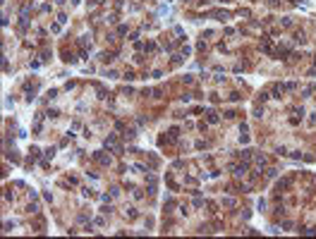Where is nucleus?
<instances>
[{
  "label": "nucleus",
  "instance_id": "obj_1",
  "mask_svg": "<svg viewBox=\"0 0 316 239\" xmlns=\"http://www.w3.org/2000/svg\"><path fill=\"white\" fill-rule=\"evenodd\" d=\"M247 170H249V160L242 163V165H232V175H235V177H244V175H247Z\"/></svg>",
  "mask_w": 316,
  "mask_h": 239
},
{
  "label": "nucleus",
  "instance_id": "obj_2",
  "mask_svg": "<svg viewBox=\"0 0 316 239\" xmlns=\"http://www.w3.org/2000/svg\"><path fill=\"white\" fill-rule=\"evenodd\" d=\"M94 160H98L101 165H105V168H108V165H113V160H110L108 156H103L101 151H96V153H94Z\"/></svg>",
  "mask_w": 316,
  "mask_h": 239
},
{
  "label": "nucleus",
  "instance_id": "obj_3",
  "mask_svg": "<svg viewBox=\"0 0 316 239\" xmlns=\"http://www.w3.org/2000/svg\"><path fill=\"white\" fill-rule=\"evenodd\" d=\"M103 146H105L108 151H110V148H115V151H117V139H115V134H108V139L103 141Z\"/></svg>",
  "mask_w": 316,
  "mask_h": 239
},
{
  "label": "nucleus",
  "instance_id": "obj_4",
  "mask_svg": "<svg viewBox=\"0 0 316 239\" xmlns=\"http://www.w3.org/2000/svg\"><path fill=\"white\" fill-rule=\"evenodd\" d=\"M290 184H292V179H290V177H283V179L275 184V191H283V189H287Z\"/></svg>",
  "mask_w": 316,
  "mask_h": 239
},
{
  "label": "nucleus",
  "instance_id": "obj_5",
  "mask_svg": "<svg viewBox=\"0 0 316 239\" xmlns=\"http://www.w3.org/2000/svg\"><path fill=\"white\" fill-rule=\"evenodd\" d=\"M285 88H287V86H283V84H273V96H275V98H280Z\"/></svg>",
  "mask_w": 316,
  "mask_h": 239
},
{
  "label": "nucleus",
  "instance_id": "obj_6",
  "mask_svg": "<svg viewBox=\"0 0 316 239\" xmlns=\"http://www.w3.org/2000/svg\"><path fill=\"white\" fill-rule=\"evenodd\" d=\"M213 17H216L218 22H227V19H230V14H227V12H213Z\"/></svg>",
  "mask_w": 316,
  "mask_h": 239
},
{
  "label": "nucleus",
  "instance_id": "obj_7",
  "mask_svg": "<svg viewBox=\"0 0 316 239\" xmlns=\"http://www.w3.org/2000/svg\"><path fill=\"white\" fill-rule=\"evenodd\" d=\"M101 60L108 65V62H113V60H115V55H113V53H101Z\"/></svg>",
  "mask_w": 316,
  "mask_h": 239
},
{
  "label": "nucleus",
  "instance_id": "obj_8",
  "mask_svg": "<svg viewBox=\"0 0 316 239\" xmlns=\"http://www.w3.org/2000/svg\"><path fill=\"white\" fill-rule=\"evenodd\" d=\"M256 165H259V168H266V165H268V160L263 158V156H256Z\"/></svg>",
  "mask_w": 316,
  "mask_h": 239
},
{
  "label": "nucleus",
  "instance_id": "obj_9",
  "mask_svg": "<svg viewBox=\"0 0 316 239\" xmlns=\"http://www.w3.org/2000/svg\"><path fill=\"white\" fill-rule=\"evenodd\" d=\"M295 41L297 43H304V31H295Z\"/></svg>",
  "mask_w": 316,
  "mask_h": 239
},
{
  "label": "nucleus",
  "instance_id": "obj_10",
  "mask_svg": "<svg viewBox=\"0 0 316 239\" xmlns=\"http://www.w3.org/2000/svg\"><path fill=\"white\" fill-rule=\"evenodd\" d=\"M208 122H211V124H216V122H218V115L213 113V110H208Z\"/></svg>",
  "mask_w": 316,
  "mask_h": 239
},
{
  "label": "nucleus",
  "instance_id": "obj_11",
  "mask_svg": "<svg viewBox=\"0 0 316 239\" xmlns=\"http://www.w3.org/2000/svg\"><path fill=\"white\" fill-rule=\"evenodd\" d=\"M280 227H283V230H292L295 225H292V220H283V223H280Z\"/></svg>",
  "mask_w": 316,
  "mask_h": 239
},
{
  "label": "nucleus",
  "instance_id": "obj_12",
  "mask_svg": "<svg viewBox=\"0 0 316 239\" xmlns=\"http://www.w3.org/2000/svg\"><path fill=\"white\" fill-rule=\"evenodd\" d=\"M105 77L108 79H117V72L115 69H105Z\"/></svg>",
  "mask_w": 316,
  "mask_h": 239
},
{
  "label": "nucleus",
  "instance_id": "obj_13",
  "mask_svg": "<svg viewBox=\"0 0 316 239\" xmlns=\"http://www.w3.org/2000/svg\"><path fill=\"white\" fill-rule=\"evenodd\" d=\"M300 232H302V234H316V227H302Z\"/></svg>",
  "mask_w": 316,
  "mask_h": 239
},
{
  "label": "nucleus",
  "instance_id": "obj_14",
  "mask_svg": "<svg viewBox=\"0 0 316 239\" xmlns=\"http://www.w3.org/2000/svg\"><path fill=\"white\" fill-rule=\"evenodd\" d=\"M271 98V93H268V91H261V93H259V101L263 103V101H268Z\"/></svg>",
  "mask_w": 316,
  "mask_h": 239
},
{
  "label": "nucleus",
  "instance_id": "obj_15",
  "mask_svg": "<svg viewBox=\"0 0 316 239\" xmlns=\"http://www.w3.org/2000/svg\"><path fill=\"white\" fill-rule=\"evenodd\" d=\"M194 194H197V191H194ZM194 206H197V208H201V206H204V198H201L199 194H197V198H194Z\"/></svg>",
  "mask_w": 316,
  "mask_h": 239
},
{
  "label": "nucleus",
  "instance_id": "obj_16",
  "mask_svg": "<svg viewBox=\"0 0 316 239\" xmlns=\"http://www.w3.org/2000/svg\"><path fill=\"white\" fill-rule=\"evenodd\" d=\"M65 62H69V65H74V62H77V58H74V55H69V53H67V55H65Z\"/></svg>",
  "mask_w": 316,
  "mask_h": 239
},
{
  "label": "nucleus",
  "instance_id": "obj_17",
  "mask_svg": "<svg viewBox=\"0 0 316 239\" xmlns=\"http://www.w3.org/2000/svg\"><path fill=\"white\" fill-rule=\"evenodd\" d=\"M280 24H283V26H292V19H290V17H283V19H280Z\"/></svg>",
  "mask_w": 316,
  "mask_h": 239
},
{
  "label": "nucleus",
  "instance_id": "obj_18",
  "mask_svg": "<svg viewBox=\"0 0 316 239\" xmlns=\"http://www.w3.org/2000/svg\"><path fill=\"white\" fill-rule=\"evenodd\" d=\"M65 22H67V14L60 12V14H58V24H65Z\"/></svg>",
  "mask_w": 316,
  "mask_h": 239
},
{
  "label": "nucleus",
  "instance_id": "obj_19",
  "mask_svg": "<svg viewBox=\"0 0 316 239\" xmlns=\"http://www.w3.org/2000/svg\"><path fill=\"white\" fill-rule=\"evenodd\" d=\"M122 34H127V24H120L117 26V36H122Z\"/></svg>",
  "mask_w": 316,
  "mask_h": 239
},
{
  "label": "nucleus",
  "instance_id": "obj_20",
  "mask_svg": "<svg viewBox=\"0 0 316 239\" xmlns=\"http://www.w3.org/2000/svg\"><path fill=\"white\" fill-rule=\"evenodd\" d=\"M223 206H227V208L235 206V198H223Z\"/></svg>",
  "mask_w": 316,
  "mask_h": 239
},
{
  "label": "nucleus",
  "instance_id": "obj_21",
  "mask_svg": "<svg viewBox=\"0 0 316 239\" xmlns=\"http://www.w3.org/2000/svg\"><path fill=\"white\" fill-rule=\"evenodd\" d=\"M275 175H278L275 168H268V170H266V177H275Z\"/></svg>",
  "mask_w": 316,
  "mask_h": 239
},
{
  "label": "nucleus",
  "instance_id": "obj_22",
  "mask_svg": "<svg viewBox=\"0 0 316 239\" xmlns=\"http://www.w3.org/2000/svg\"><path fill=\"white\" fill-rule=\"evenodd\" d=\"M125 215H129V218H137V208H127V210H125Z\"/></svg>",
  "mask_w": 316,
  "mask_h": 239
},
{
  "label": "nucleus",
  "instance_id": "obj_23",
  "mask_svg": "<svg viewBox=\"0 0 316 239\" xmlns=\"http://www.w3.org/2000/svg\"><path fill=\"white\" fill-rule=\"evenodd\" d=\"M94 223H96L98 227H105V218H96V220H94Z\"/></svg>",
  "mask_w": 316,
  "mask_h": 239
},
{
  "label": "nucleus",
  "instance_id": "obj_24",
  "mask_svg": "<svg viewBox=\"0 0 316 239\" xmlns=\"http://www.w3.org/2000/svg\"><path fill=\"white\" fill-rule=\"evenodd\" d=\"M254 117H259V120L263 117V108H256V110H254Z\"/></svg>",
  "mask_w": 316,
  "mask_h": 239
},
{
  "label": "nucleus",
  "instance_id": "obj_25",
  "mask_svg": "<svg viewBox=\"0 0 316 239\" xmlns=\"http://www.w3.org/2000/svg\"><path fill=\"white\" fill-rule=\"evenodd\" d=\"M82 191H84V196H89V198H91V196H94V189H89V187H84V189H82Z\"/></svg>",
  "mask_w": 316,
  "mask_h": 239
},
{
  "label": "nucleus",
  "instance_id": "obj_26",
  "mask_svg": "<svg viewBox=\"0 0 316 239\" xmlns=\"http://www.w3.org/2000/svg\"><path fill=\"white\" fill-rule=\"evenodd\" d=\"M125 79H127V81H132V79H137V77H134V72H125Z\"/></svg>",
  "mask_w": 316,
  "mask_h": 239
},
{
  "label": "nucleus",
  "instance_id": "obj_27",
  "mask_svg": "<svg viewBox=\"0 0 316 239\" xmlns=\"http://www.w3.org/2000/svg\"><path fill=\"white\" fill-rule=\"evenodd\" d=\"M275 215H285V208L283 206H275Z\"/></svg>",
  "mask_w": 316,
  "mask_h": 239
},
{
  "label": "nucleus",
  "instance_id": "obj_28",
  "mask_svg": "<svg viewBox=\"0 0 316 239\" xmlns=\"http://www.w3.org/2000/svg\"><path fill=\"white\" fill-rule=\"evenodd\" d=\"M53 156H55V148H48V151H46V160H48V158H53Z\"/></svg>",
  "mask_w": 316,
  "mask_h": 239
},
{
  "label": "nucleus",
  "instance_id": "obj_29",
  "mask_svg": "<svg viewBox=\"0 0 316 239\" xmlns=\"http://www.w3.org/2000/svg\"><path fill=\"white\" fill-rule=\"evenodd\" d=\"M182 81H184V84H192L194 79H192V74H184V77H182Z\"/></svg>",
  "mask_w": 316,
  "mask_h": 239
},
{
  "label": "nucleus",
  "instance_id": "obj_30",
  "mask_svg": "<svg viewBox=\"0 0 316 239\" xmlns=\"http://www.w3.org/2000/svg\"><path fill=\"white\" fill-rule=\"evenodd\" d=\"M192 101V93H182V103H189Z\"/></svg>",
  "mask_w": 316,
  "mask_h": 239
},
{
  "label": "nucleus",
  "instance_id": "obj_31",
  "mask_svg": "<svg viewBox=\"0 0 316 239\" xmlns=\"http://www.w3.org/2000/svg\"><path fill=\"white\" fill-rule=\"evenodd\" d=\"M14 230V223H5V232H12Z\"/></svg>",
  "mask_w": 316,
  "mask_h": 239
},
{
  "label": "nucleus",
  "instance_id": "obj_32",
  "mask_svg": "<svg viewBox=\"0 0 316 239\" xmlns=\"http://www.w3.org/2000/svg\"><path fill=\"white\" fill-rule=\"evenodd\" d=\"M309 122H311V124H316V110H314V113H311V117H309Z\"/></svg>",
  "mask_w": 316,
  "mask_h": 239
}]
</instances>
